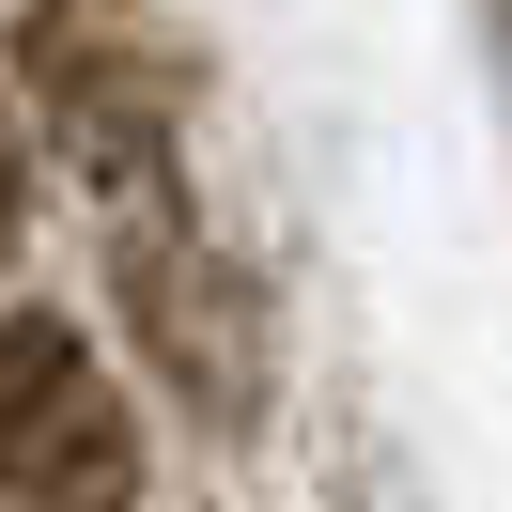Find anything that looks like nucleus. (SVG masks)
Here are the masks:
<instances>
[{"label": "nucleus", "mask_w": 512, "mask_h": 512, "mask_svg": "<svg viewBox=\"0 0 512 512\" xmlns=\"http://www.w3.org/2000/svg\"><path fill=\"white\" fill-rule=\"evenodd\" d=\"M0 94L32 171L63 156L94 202H171L202 156V47L171 0H0Z\"/></svg>", "instance_id": "f257e3e1"}, {"label": "nucleus", "mask_w": 512, "mask_h": 512, "mask_svg": "<svg viewBox=\"0 0 512 512\" xmlns=\"http://www.w3.org/2000/svg\"><path fill=\"white\" fill-rule=\"evenodd\" d=\"M0 512H156V419L63 295H0Z\"/></svg>", "instance_id": "7ed1b4c3"}, {"label": "nucleus", "mask_w": 512, "mask_h": 512, "mask_svg": "<svg viewBox=\"0 0 512 512\" xmlns=\"http://www.w3.org/2000/svg\"><path fill=\"white\" fill-rule=\"evenodd\" d=\"M32 140H16V94H0V280H16V249H32Z\"/></svg>", "instance_id": "20e7f679"}, {"label": "nucleus", "mask_w": 512, "mask_h": 512, "mask_svg": "<svg viewBox=\"0 0 512 512\" xmlns=\"http://www.w3.org/2000/svg\"><path fill=\"white\" fill-rule=\"evenodd\" d=\"M94 280H109V326H125L109 373H125L140 404H171L187 435H218V450H249L264 419H280V280L202 218V187L109 202Z\"/></svg>", "instance_id": "f03ea898"}]
</instances>
